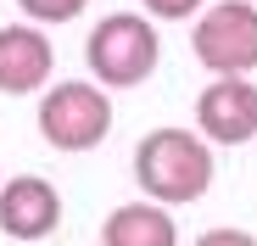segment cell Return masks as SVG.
<instances>
[{
	"instance_id": "cell-1",
	"label": "cell",
	"mask_w": 257,
	"mask_h": 246,
	"mask_svg": "<svg viewBox=\"0 0 257 246\" xmlns=\"http://www.w3.org/2000/svg\"><path fill=\"white\" fill-rule=\"evenodd\" d=\"M135 179L151 201L162 207H185L201 201L212 185V140L196 129H151L135 146Z\"/></svg>"
},
{
	"instance_id": "cell-2",
	"label": "cell",
	"mask_w": 257,
	"mask_h": 246,
	"mask_svg": "<svg viewBox=\"0 0 257 246\" xmlns=\"http://www.w3.org/2000/svg\"><path fill=\"white\" fill-rule=\"evenodd\" d=\"M84 62H90L95 84L106 90H135L157 73L162 62V39H157V23L140 17V12H106L90 39H84Z\"/></svg>"
},
{
	"instance_id": "cell-3",
	"label": "cell",
	"mask_w": 257,
	"mask_h": 246,
	"mask_svg": "<svg viewBox=\"0 0 257 246\" xmlns=\"http://www.w3.org/2000/svg\"><path fill=\"white\" fill-rule=\"evenodd\" d=\"M39 135L56 151H95L112 135V95L106 84H51L39 101Z\"/></svg>"
},
{
	"instance_id": "cell-4",
	"label": "cell",
	"mask_w": 257,
	"mask_h": 246,
	"mask_svg": "<svg viewBox=\"0 0 257 246\" xmlns=\"http://www.w3.org/2000/svg\"><path fill=\"white\" fill-rule=\"evenodd\" d=\"M190 51L207 73H257V6L218 0L190 28Z\"/></svg>"
},
{
	"instance_id": "cell-5",
	"label": "cell",
	"mask_w": 257,
	"mask_h": 246,
	"mask_svg": "<svg viewBox=\"0 0 257 246\" xmlns=\"http://www.w3.org/2000/svg\"><path fill=\"white\" fill-rule=\"evenodd\" d=\"M196 129L212 146L257 140V84L246 73H212V84L196 95Z\"/></svg>"
},
{
	"instance_id": "cell-6",
	"label": "cell",
	"mask_w": 257,
	"mask_h": 246,
	"mask_svg": "<svg viewBox=\"0 0 257 246\" xmlns=\"http://www.w3.org/2000/svg\"><path fill=\"white\" fill-rule=\"evenodd\" d=\"M62 224V196L51 179L39 174H17V179H0V235L12 240H45Z\"/></svg>"
},
{
	"instance_id": "cell-7",
	"label": "cell",
	"mask_w": 257,
	"mask_h": 246,
	"mask_svg": "<svg viewBox=\"0 0 257 246\" xmlns=\"http://www.w3.org/2000/svg\"><path fill=\"white\" fill-rule=\"evenodd\" d=\"M51 67H56V45L39 23H6L0 28V95L45 90Z\"/></svg>"
},
{
	"instance_id": "cell-8",
	"label": "cell",
	"mask_w": 257,
	"mask_h": 246,
	"mask_svg": "<svg viewBox=\"0 0 257 246\" xmlns=\"http://www.w3.org/2000/svg\"><path fill=\"white\" fill-rule=\"evenodd\" d=\"M101 246H179V224L162 201H123L101 224Z\"/></svg>"
},
{
	"instance_id": "cell-9",
	"label": "cell",
	"mask_w": 257,
	"mask_h": 246,
	"mask_svg": "<svg viewBox=\"0 0 257 246\" xmlns=\"http://www.w3.org/2000/svg\"><path fill=\"white\" fill-rule=\"evenodd\" d=\"M17 6H23L28 23H51V28H56V23H73L90 0H17Z\"/></svg>"
},
{
	"instance_id": "cell-10",
	"label": "cell",
	"mask_w": 257,
	"mask_h": 246,
	"mask_svg": "<svg viewBox=\"0 0 257 246\" xmlns=\"http://www.w3.org/2000/svg\"><path fill=\"white\" fill-rule=\"evenodd\" d=\"M207 6V0H140V12L151 17V23H185V17H196Z\"/></svg>"
},
{
	"instance_id": "cell-11",
	"label": "cell",
	"mask_w": 257,
	"mask_h": 246,
	"mask_svg": "<svg viewBox=\"0 0 257 246\" xmlns=\"http://www.w3.org/2000/svg\"><path fill=\"white\" fill-rule=\"evenodd\" d=\"M196 246H257V235H251V229L224 224V229H207V235H196Z\"/></svg>"
}]
</instances>
